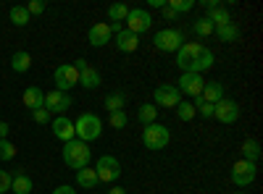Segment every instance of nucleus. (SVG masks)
I'll return each instance as SVG.
<instances>
[{"mask_svg": "<svg viewBox=\"0 0 263 194\" xmlns=\"http://www.w3.org/2000/svg\"><path fill=\"white\" fill-rule=\"evenodd\" d=\"M177 66L182 69V74H203L213 66V53L200 42H184L177 50Z\"/></svg>", "mask_w": 263, "mask_h": 194, "instance_id": "f257e3e1", "label": "nucleus"}, {"mask_svg": "<svg viewBox=\"0 0 263 194\" xmlns=\"http://www.w3.org/2000/svg\"><path fill=\"white\" fill-rule=\"evenodd\" d=\"M90 160H92V149H90V144H87V142L71 139V142L63 144V163L69 165V168L82 170V168L90 165Z\"/></svg>", "mask_w": 263, "mask_h": 194, "instance_id": "f03ea898", "label": "nucleus"}, {"mask_svg": "<svg viewBox=\"0 0 263 194\" xmlns=\"http://www.w3.org/2000/svg\"><path fill=\"white\" fill-rule=\"evenodd\" d=\"M74 134H77V139H82V142H95V139H100V134H103V123H100V118L95 116V113H82L77 121H74Z\"/></svg>", "mask_w": 263, "mask_h": 194, "instance_id": "7ed1b4c3", "label": "nucleus"}, {"mask_svg": "<svg viewBox=\"0 0 263 194\" xmlns=\"http://www.w3.org/2000/svg\"><path fill=\"white\" fill-rule=\"evenodd\" d=\"M168 142H171V132H168L166 126H161V123H150V126H145V132H142V144H145L147 149L158 153V149L168 147Z\"/></svg>", "mask_w": 263, "mask_h": 194, "instance_id": "20e7f679", "label": "nucleus"}, {"mask_svg": "<svg viewBox=\"0 0 263 194\" xmlns=\"http://www.w3.org/2000/svg\"><path fill=\"white\" fill-rule=\"evenodd\" d=\"M95 174H98V181L114 184V181H119V176H121V163H119L114 155H100V160L95 163Z\"/></svg>", "mask_w": 263, "mask_h": 194, "instance_id": "39448f33", "label": "nucleus"}, {"mask_svg": "<svg viewBox=\"0 0 263 194\" xmlns=\"http://www.w3.org/2000/svg\"><path fill=\"white\" fill-rule=\"evenodd\" d=\"M153 45L163 53H177L184 45V34L179 29H161L156 37H153Z\"/></svg>", "mask_w": 263, "mask_h": 194, "instance_id": "423d86ee", "label": "nucleus"}, {"mask_svg": "<svg viewBox=\"0 0 263 194\" xmlns=\"http://www.w3.org/2000/svg\"><path fill=\"white\" fill-rule=\"evenodd\" d=\"M53 79H55V90L58 92H69V90H74L79 84V71L74 69V63H63V66L55 69Z\"/></svg>", "mask_w": 263, "mask_h": 194, "instance_id": "0eeeda50", "label": "nucleus"}, {"mask_svg": "<svg viewBox=\"0 0 263 194\" xmlns=\"http://www.w3.org/2000/svg\"><path fill=\"white\" fill-rule=\"evenodd\" d=\"M153 27V16H150V11H145V8H129V16H126V32H132V34H142V32H147Z\"/></svg>", "mask_w": 263, "mask_h": 194, "instance_id": "6e6552de", "label": "nucleus"}, {"mask_svg": "<svg viewBox=\"0 0 263 194\" xmlns=\"http://www.w3.org/2000/svg\"><path fill=\"white\" fill-rule=\"evenodd\" d=\"M255 176H258V168H255V163H250V160H237V163L232 165V181H234L237 186H250V184L255 181Z\"/></svg>", "mask_w": 263, "mask_h": 194, "instance_id": "1a4fd4ad", "label": "nucleus"}, {"mask_svg": "<svg viewBox=\"0 0 263 194\" xmlns=\"http://www.w3.org/2000/svg\"><path fill=\"white\" fill-rule=\"evenodd\" d=\"M182 102V95H179V90L174 87V84H161V87L153 92V105L156 107H177Z\"/></svg>", "mask_w": 263, "mask_h": 194, "instance_id": "9d476101", "label": "nucleus"}, {"mask_svg": "<svg viewBox=\"0 0 263 194\" xmlns=\"http://www.w3.org/2000/svg\"><path fill=\"white\" fill-rule=\"evenodd\" d=\"M203 84H205L203 74H190V71H184V74L179 76V81H177V90H179V95L197 97V95L203 92Z\"/></svg>", "mask_w": 263, "mask_h": 194, "instance_id": "9b49d317", "label": "nucleus"}, {"mask_svg": "<svg viewBox=\"0 0 263 194\" xmlns=\"http://www.w3.org/2000/svg\"><path fill=\"white\" fill-rule=\"evenodd\" d=\"M71 107V97H69V92H58V90H53V92H45V111L53 116H63L66 111Z\"/></svg>", "mask_w": 263, "mask_h": 194, "instance_id": "f8f14e48", "label": "nucleus"}, {"mask_svg": "<svg viewBox=\"0 0 263 194\" xmlns=\"http://www.w3.org/2000/svg\"><path fill=\"white\" fill-rule=\"evenodd\" d=\"M213 118H218L221 123H234L237 118H239V105L234 102V100H218L216 105H213Z\"/></svg>", "mask_w": 263, "mask_h": 194, "instance_id": "ddd939ff", "label": "nucleus"}, {"mask_svg": "<svg viewBox=\"0 0 263 194\" xmlns=\"http://www.w3.org/2000/svg\"><path fill=\"white\" fill-rule=\"evenodd\" d=\"M50 128H53V137L61 139L63 144L71 142V139H77V134H74V121H69L66 116H55V118L50 121Z\"/></svg>", "mask_w": 263, "mask_h": 194, "instance_id": "4468645a", "label": "nucleus"}, {"mask_svg": "<svg viewBox=\"0 0 263 194\" xmlns=\"http://www.w3.org/2000/svg\"><path fill=\"white\" fill-rule=\"evenodd\" d=\"M111 29H108V24H95L90 27V32H87V39H90L92 48H105L108 42H111Z\"/></svg>", "mask_w": 263, "mask_h": 194, "instance_id": "2eb2a0df", "label": "nucleus"}, {"mask_svg": "<svg viewBox=\"0 0 263 194\" xmlns=\"http://www.w3.org/2000/svg\"><path fill=\"white\" fill-rule=\"evenodd\" d=\"M21 102H24L29 111H40V107H45V92L40 87H27L24 95H21Z\"/></svg>", "mask_w": 263, "mask_h": 194, "instance_id": "dca6fc26", "label": "nucleus"}, {"mask_svg": "<svg viewBox=\"0 0 263 194\" xmlns=\"http://www.w3.org/2000/svg\"><path fill=\"white\" fill-rule=\"evenodd\" d=\"M116 48H119V53H135V50L140 48V37L132 34V32H126V29H121V32L116 34Z\"/></svg>", "mask_w": 263, "mask_h": 194, "instance_id": "f3484780", "label": "nucleus"}, {"mask_svg": "<svg viewBox=\"0 0 263 194\" xmlns=\"http://www.w3.org/2000/svg\"><path fill=\"white\" fill-rule=\"evenodd\" d=\"M32 189H34V184H32V179L27 174L16 170V174L11 176V191L13 194H32Z\"/></svg>", "mask_w": 263, "mask_h": 194, "instance_id": "a211bd4d", "label": "nucleus"}, {"mask_svg": "<svg viewBox=\"0 0 263 194\" xmlns=\"http://www.w3.org/2000/svg\"><path fill=\"white\" fill-rule=\"evenodd\" d=\"M200 97H203L205 102H211V105H216L218 100H224V87H221V81H205Z\"/></svg>", "mask_w": 263, "mask_h": 194, "instance_id": "6ab92c4d", "label": "nucleus"}, {"mask_svg": "<svg viewBox=\"0 0 263 194\" xmlns=\"http://www.w3.org/2000/svg\"><path fill=\"white\" fill-rule=\"evenodd\" d=\"M100 81H103V79H100V71L92 69V66H87V69L79 71V84H82L84 90H98Z\"/></svg>", "mask_w": 263, "mask_h": 194, "instance_id": "aec40b11", "label": "nucleus"}, {"mask_svg": "<svg viewBox=\"0 0 263 194\" xmlns=\"http://www.w3.org/2000/svg\"><path fill=\"white\" fill-rule=\"evenodd\" d=\"M11 69H13L16 74H27V71L32 69V55H29L27 50H16L13 58H11Z\"/></svg>", "mask_w": 263, "mask_h": 194, "instance_id": "412c9836", "label": "nucleus"}, {"mask_svg": "<svg viewBox=\"0 0 263 194\" xmlns=\"http://www.w3.org/2000/svg\"><path fill=\"white\" fill-rule=\"evenodd\" d=\"M205 18H208L211 24H213V29H218V27H227V24H232V16H229V11H227L224 6H218V8H211Z\"/></svg>", "mask_w": 263, "mask_h": 194, "instance_id": "4be33fe9", "label": "nucleus"}, {"mask_svg": "<svg viewBox=\"0 0 263 194\" xmlns=\"http://www.w3.org/2000/svg\"><path fill=\"white\" fill-rule=\"evenodd\" d=\"M77 184L82 186V189H95L100 181H98V174H95V168H82V170H77Z\"/></svg>", "mask_w": 263, "mask_h": 194, "instance_id": "5701e85b", "label": "nucleus"}, {"mask_svg": "<svg viewBox=\"0 0 263 194\" xmlns=\"http://www.w3.org/2000/svg\"><path fill=\"white\" fill-rule=\"evenodd\" d=\"M156 118H158V107H156V105H153V102H145V105H140V111H137V121H140L142 126L156 123Z\"/></svg>", "mask_w": 263, "mask_h": 194, "instance_id": "b1692460", "label": "nucleus"}, {"mask_svg": "<svg viewBox=\"0 0 263 194\" xmlns=\"http://www.w3.org/2000/svg\"><path fill=\"white\" fill-rule=\"evenodd\" d=\"M124 102H126V95L124 92H111V95H108L105 97V111L108 113H116V111H124Z\"/></svg>", "mask_w": 263, "mask_h": 194, "instance_id": "393cba45", "label": "nucleus"}, {"mask_svg": "<svg viewBox=\"0 0 263 194\" xmlns=\"http://www.w3.org/2000/svg\"><path fill=\"white\" fill-rule=\"evenodd\" d=\"M8 16H11V24H13V27H27V24H29V18H32V16L27 13L24 6H13Z\"/></svg>", "mask_w": 263, "mask_h": 194, "instance_id": "a878e982", "label": "nucleus"}, {"mask_svg": "<svg viewBox=\"0 0 263 194\" xmlns=\"http://www.w3.org/2000/svg\"><path fill=\"white\" fill-rule=\"evenodd\" d=\"M126 16H129V8L124 3L108 6V18H111V24H121V21H126Z\"/></svg>", "mask_w": 263, "mask_h": 194, "instance_id": "bb28decb", "label": "nucleus"}, {"mask_svg": "<svg viewBox=\"0 0 263 194\" xmlns=\"http://www.w3.org/2000/svg\"><path fill=\"white\" fill-rule=\"evenodd\" d=\"M242 160H250V163H255L258 158H260V144L255 142V139H245V144H242Z\"/></svg>", "mask_w": 263, "mask_h": 194, "instance_id": "cd10ccee", "label": "nucleus"}, {"mask_svg": "<svg viewBox=\"0 0 263 194\" xmlns=\"http://www.w3.org/2000/svg\"><path fill=\"white\" fill-rule=\"evenodd\" d=\"M216 34H218V39H221V42H237V39H239V29H237L234 24L218 27V29H216Z\"/></svg>", "mask_w": 263, "mask_h": 194, "instance_id": "c85d7f7f", "label": "nucleus"}, {"mask_svg": "<svg viewBox=\"0 0 263 194\" xmlns=\"http://www.w3.org/2000/svg\"><path fill=\"white\" fill-rule=\"evenodd\" d=\"M192 32H195L197 37H208V34H213L216 29H213V24H211V21L203 16V18H197L195 24H192Z\"/></svg>", "mask_w": 263, "mask_h": 194, "instance_id": "c756f323", "label": "nucleus"}, {"mask_svg": "<svg viewBox=\"0 0 263 194\" xmlns=\"http://www.w3.org/2000/svg\"><path fill=\"white\" fill-rule=\"evenodd\" d=\"M166 6H168V8L174 11V13L179 16V13H187V11H192V8H195L197 3H195V0H168Z\"/></svg>", "mask_w": 263, "mask_h": 194, "instance_id": "7c9ffc66", "label": "nucleus"}, {"mask_svg": "<svg viewBox=\"0 0 263 194\" xmlns=\"http://www.w3.org/2000/svg\"><path fill=\"white\" fill-rule=\"evenodd\" d=\"M13 158H16V144L8 142V139H0V160L8 163V160H13Z\"/></svg>", "mask_w": 263, "mask_h": 194, "instance_id": "2f4dec72", "label": "nucleus"}, {"mask_svg": "<svg viewBox=\"0 0 263 194\" xmlns=\"http://www.w3.org/2000/svg\"><path fill=\"white\" fill-rule=\"evenodd\" d=\"M192 105H195V113H200L203 118H211V116H213V105H211V102H205L200 95L195 97V102H192Z\"/></svg>", "mask_w": 263, "mask_h": 194, "instance_id": "473e14b6", "label": "nucleus"}, {"mask_svg": "<svg viewBox=\"0 0 263 194\" xmlns=\"http://www.w3.org/2000/svg\"><path fill=\"white\" fill-rule=\"evenodd\" d=\"M177 116H179V121H192V118H195V105L187 102V100L179 102V105H177Z\"/></svg>", "mask_w": 263, "mask_h": 194, "instance_id": "72a5a7b5", "label": "nucleus"}, {"mask_svg": "<svg viewBox=\"0 0 263 194\" xmlns=\"http://www.w3.org/2000/svg\"><path fill=\"white\" fill-rule=\"evenodd\" d=\"M108 121H111V126H114V128H119V132H121V128L129 123V118H126V113H124V111L111 113V118H108Z\"/></svg>", "mask_w": 263, "mask_h": 194, "instance_id": "f704fd0d", "label": "nucleus"}, {"mask_svg": "<svg viewBox=\"0 0 263 194\" xmlns=\"http://www.w3.org/2000/svg\"><path fill=\"white\" fill-rule=\"evenodd\" d=\"M42 11H45V0H32V3L27 6V13L29 16H40Z\"/></svg>", "mask_w": 263, "mask_h": 194, "instance_id": "c9c22d12", "label": "nucleus"}, {"mask_svg": "<svg viewBox=\"0 0 263 194\" xmlns=\"http://www.w3.org/2000/svg\"><path fill=\"white\" fill-rule=\"evenodd\" d=\"M32 118H34V123H50V113L45 111V107H40V111H32Z\"/></svg>", "mask_w": 263, "mask_h": 194, "instance_id": "e433bc0d", "label": "nucleus"}, {"mask_svg": "<svg viewBox=\"0 0 263 194\" xmlns=\"http://www.w3.org/2000/svg\"><path fill=\"white\" fill-rule=\"evenodd\" d=\"M11 191V174L8 170H0V194Z\"/></svg>", "mask_w": 263, "mask_h": 194, "instance_id": "4c0bfd02", "label": "nucleus"}, {"mask_svg": "<svg viewBox=\"0 0 263 194\" xmlns=\"http://www.w3.org/2000/svg\"><path fill=\"white\" fill-rule=\"evenodd\" d=\"M53 194H77V189H71V186H66V184H61L58 189H53Z\"/></svg>", "mask_w": 263, "mask_h": 194, "instance_id": "58836bf2", "label": "nucleus"}, {"mask_svg": "<svg viewBox=\"0 0 263 194\" xmlns=\"http://www.w3.org/2000/svg\"><path fill=\"white\" fill-rule=\"evenodd\" d=\"M8 132H11V126L6 121H0V139H8Z\"/></svg>", "mask_w": 263, "mask_h": 194, "instance_id": "ea45409f", "label": "nucleus"}, {"mask_svg": "<svg viewBox=\"0 0 263 194\" xmlns=\"http://www.w3.org/2000/svg\"><path fill=\"white\" fill-rule=\"evenodd\" d=\"M161 11H163V16H166V18H177V13H174V11H171L168 6H163Z\"/></svg>", "mask_w": 263, "mask_h": 194, "instance_id": "a19ab883", "label": "nucleus"}, {"mask_svg": "<svg viewBox=\"0 0 263 194\" xmlns=\"http://www.w3.org/2000/svg\"><path fill=\"white\" fill-rule=\"evenodd\" d=\"M166 0H150V8H163Z\"/></svg>", "mask_w": 263, "mask_h": 194, "instance_id": "79ce46f5", "label": "nucleus"}, {"mask_svg": "<svg viewBox=\"0 0 263 194\" xmlns=\"http://www.w3.org/2000/svg\"><path fill=\"white\" fill-rule=\"evenodd\" d=\"M108 194H126L124 186H114V189H108Z\"/></svg>", "mask_w": 263, "mask_h": 194, "instance_id": "37998d69", "label": "nucleus"}, {"mask_svg": "<svg viewBox=\"0 0 263 194\" xmlns=\"http://www.w3.org/2000/svg\"><path fill=\"white\" fill-rule=\"evenodd\" d=\"M234 194H245V191H234Z\"/></svg>", "mask_w": 263, "mask_h": 194, "instance_id": "c03bdc74", "label": "nucleus"}]
</instances>
